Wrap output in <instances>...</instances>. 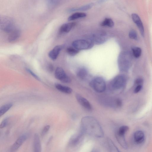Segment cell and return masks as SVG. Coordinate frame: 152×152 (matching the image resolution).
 I'll list each match as a JSON object with an SVG mask.
<instances>
[{
  "label": "cell",
  "mask_w": 152,
  "mask_h": 152,
  "mask_svg": "<svg viewBox=\"0 0 152 152\" xmlns=\"http://www.w3.org/2000/svg\"><path fill=\"white\" fill-rule=\"evenodd\" d=\"M85 133L98 138L104 136V132L98 122L94 118L86 117L81 121V129Z\"/></svg>",
  "instance_id": "obj_1"
},
{
  "label": "cell",
  "mask_w": 152,
  "mask_h": 152,
  "mask_svg": "<svg viewBox=\"0 0 152 152\" xmlns=\"http://www.w3.org/2000/svg\"><path fill=\"white\" fill-rule=\"evenodd\" d=\"M85 133L81 129L70 138L68 144V147L75 149L78 147L83 140Z\"/></svg>",
  "instance_id": "obj_2"
},
{
  "label": "cell",
  "mask_w": 152,
  "mask_h": 152,
  "mask_svg": "<svg viewBox=\"0 0 152 152\" xmlns=\"http://www.w3.org/2000/svg\"><path fill=\"white\" fill-rule=\"evenodd\" d=\"M13 20L9 17H3L0 20V28L4 32L10 33L15 28Z\"/></svg>",
  "instance_id": "obj_3"
},
{
  "label": "cell",
  "mask_w": 152,
  "mask_h": 152,
  "mask_svg": "<svg viewBox=\"0 0 152 152\" xmlns=\"http://www.w3.org/2000/svg\"><path fill=\"white\" fill-rule=\"evenodd\" d=\"M90 86L94 90L98 93L104 92L106 88L105 81L101 77H96L92 79L90 83Z\"/></svg>",
  "instance_id": "obj_4"
},
{
  "label": "cell",
  "mask_w": 152,
  "mask_h": 152,
  "mask_svg": "<svg viewBox=\"0 0 152 152\" xmlns=\"http://www.w3.org/2000/svg\"><path fill=\"white\" fill-rule=\"evenodd\" d=\"M73 47L78 50H86L91 48L94 45L92 40L78 39L72 43Z\"/></svg>",
  "instance_id": "obj_5"
},
{
  "label": "cell",
  "mask_w": 152,
  "mask_h": 152,
  "mask_svg": "<svg viewBox=\"0 0 152 152\" xmlns=\"http://www.w3.org/2000/svg\"><path fill=\"white\" fill-rule=\"evenodd\" d=\"M125 83L124 77L121 75L115 76L111 81L110 87L112 90H116L122 88Z\"/></svg>",
  "instance_id": "obj_6"
},
{
  "label": "cell",
  "mask_w": 152,
  "mask_h": 152,
  "mask_svg": "<svg viewBox=\"0 0 152 152\" xmlns=\"http://www.w3.org/2000/svg\"><path fill=\"white\" fill-rule=\"evenodd\" d=\"M55 76L56 78L64 83H69L71 81L70 78L61 67L56 68L55 72Z\"/></svg>",
  "instance_id": "obj_7"
},
{
  "label": "cell",
  "mask_w": 152,
  "mask_h": 152,
  "mask_svg": "<svg viewBox=\"0 0 152 152\" xmlns=\"http://www.w3.org/2000/svg\"><path fill=\"white\" fill-rule=\"evenodd\" d=\"M126 52L121 53L119 55L118 63L120 70L122 71L126 70L129 65L128 55Z\"/></svg>",
  "instance_id": "obj_8"
},
{
  "label": "cell",
  "mask_w": 152,
  "mask_h": 152,
  "mask_svg": "<svg viewBox=\"0 0 152 152\" xmlns=\"http://www.w3.org/2000/svg\"><path fill=\"white\" fill-rule=\"evenodd\" d=\"M28 138V135L26 134L20 136L11 145L10 149V152H16L25 141Z\"/></svg>",
  "instance_id": "obj_9"
},
{
  "label": "cell",
  "mask_w": 152,
  "mask_h": 152,
  "mask_svg": "<svg viewBox=\"0 0 152 152\" xmlns=\"http://www.w3.org/2000/svg\"><path fill=\"white\" fill-rule=\"evenodd\" d=\"M76 98L77 102L82 106L88 110H92V106L86 99L77 94L76 95Z\"/></svg>",
  "instance_id": "obj_10"
},
{
  "label": "cell",
  "mask_w": 152,
  "mask_h": 152,
  "mask_svg": "<svg viewBox=\"0 0 152 152\" xmlns=\"http://www.w3.org/2000/svg\"><path fill=\"white\" fill-rule=\"evenodd\" d=\"M132 19L134 23L138 27L141 34L144 36V28L142 21L138 15L133 13L132 15Z\"/></svg>",
  "instance_id": "obj_11"
},
{
  "label": "cell",
  "mask_w": 152,
  "mask_h": 152,
  "mask_svg": "<svg viewBox=\"0 0 152 152\" xmlns=\"http://www.w3.org/2000/svg\"><path fill=\"white\" fill-rule=\"evenodd\" d=\"M62 48V46L58 45L55 46L48 54L49 57L52 60H55L56 59Z\"/></svg>",
  "instance_id": "obj_12"
},
{
  "label": "cell",
  "mask_w": 152,
  "mask_h": 152,
  "mask_svg": "<svg viewBox=\"0 0 152 152\" xmlns=\"http://www.w3.org/2000/svg\"><path fill=\"white\" fill-rule=\"evenodd\" d=\"M41 147L39 137L37 133H35L33 139L34 152H41Z\"/></svg>",
  "instance_id": "obj_13"
},
{
  "label": "cell",
  "mask_w": 152,
  "mask_h": 152,
  "mask_svg": "<svg viewBox=\"0 0 152 152\" xmlns=\"http://www.w3.org/2000/svg\"><path fill=\"white\" fill-rule=\"evenodd\" d=\"M134 140L137 144H141L144 142L145 136L144 132L141 130L136 131L134 134Z\"/></svg>",
  "instance_id": "obj_14"
},
{
  "label": "cell",
  "mask_w": 152,
  "mask_h": 152,
  "mask_svg": "<svg viewBox=\"0 0 152 152\" xmlns=\"http://www.w3.org/2000/svg\"><path fill=\"white\" fill-rule=\"evenodd\" d=\"M20 34V30L18 28H15L9 33L8 38V41L10 42H14L19 38Z\"/></svg>",
  "instance_id": "obj_15"
},
{
  "label": "cell",
  "mask_w": 152,
  "mask_h": 152,
  "mask_svg": "<svg viewBox=\"0 0 152 152\" xmlns=\"http://www.w3.org/2000/svg\"><path fill=\"white\" fill-rule=\"evenodd\" d=\"M75 24V22L64 23L60 27L59 31L60 33H68L74 26Z\"/></svg>",
  "instance_id": "obj_16"
},
{
  "label": "cell",
  "mask_w": 152,
  "mask_h": 152,
  "mask_svg": "<svg viewBox=\"0 0 152 152\" xmlns=\"http://www.w3.org/2000/svg\"><path fill=\"white\" fill-rule=\"evenodd\" d=\"M115 135L117 140L120 145L124 149H127L128 147V145L124 135L120 134L116 132Z\"/></svg>",
  "instance_id": "obj_17"
},
{
  "label": "cell",
  "mask_w": 152,
  "mask_h": 152,
  "mask_svg": "<svg viewBox=\"0 0 152 152\" xmlns=\"http://www.w3.org/2000/svg\"><path fill=\"white\" fill-rule=\"evenodd\" d=\"M106 142L107 147L109 152H121L110 138H107Z\"/></svg>",
  "instance_id": "obj_18"
},
{
  "label": "cell",
  "mask_w": 152,
  "mask_h": 152,
  "mask_svg": "<svg viewBox=\"0 0 152 152\" xmlns=\"http://www.w3.org/2000/svg\"><path fill=\"white\" fill-rule=\"evenodd\" d=\"M93 39L96 43L100 44L103 43L106 41L107 37L105 34H101L94 35Z\"/></svg>",
  "instance_id": "obj_19"
},
{
  "label": "cell",
  "mask_w": 152,
  "mask_h": 152,
  "mask_svg": "<svg viewBox=\"0 0 152 152\" xmlns=\"http://www.w3.org/2000/svg\"><path fill=\"white\" fill-rule=\"evenodd\" d=\"M55 87L58 91L65 94H69L72 92V89L68 86L57 83L55 84Z\"/></svg>",
  "instance_id": "obj_20"
},
{
  "label": "cell",
  "mask_w": 152,
  "mask_h": 152,
  "mask_svg": "<svg viewBox=\"0 0 152 152\" xmlns=\"http://www.w3.org/2000/svg\"><path fill=\"white\" fill-rule=\"evenodd\" d=\"M76 74L78 77L83 79L87 76L88 75V71L85 68L81 67L77 70Z\"/></svg>",
  "instance_id": "obj_21"
},
{
  "label": "cell",
  "mask_w": 152,
  "mask_h": 152,
  "mask_svg": "<svg viewBox=\"0 0 152 152\" xmlns=\"http://www.w3.org/2000/svg\"><path fill=\"white\" fill-rule=\"evenodd\" d=\"M86 14L83 12H76L70 16L68 18L69 21H72L85 17Z\"/></svg>",
  "instance_id": "obj_22"
},
{
  "label": "cell",
  "mask_w": 152,
  "mask_h": 152,
  "mask_svg": "<svg viewBox=\"0 0 152 152\" xmlns=\"http://www.w3.org/2000/svg\"><path fill=\"white\" fill-rule=\"evenodd\" d=\"M12 103H9L2 106L0 108V116H1L7 111L12 106Z\"/></svg>",
  "instance_id": "obj_23"
},
{
  "label": "cell",
  "mask_w": 152,
  "mask_h": 152,
  "mask_svg": "<svg viewBox=\"0 0 152 152\" xmlns=\"http://www.w3.org/2000/svg\"><path fill=\"white\" fill-rule=\"evenodd\" d=\"M101 25L102 26L112 27L114 25V23L111 19L107 18L101 23Z\"/></svg>",
  "instance_id": "obj_24"
},
{
  "label": "cell",
  "mask_w": 152,
  "mask_h": 152,
  "mask_svg": "<svg viewBox=\"0 0 152 152\" xmlns=\"http://www.w3.org/2000/svg\"><path fill=\"white\" fill-rule=\"evenodd\" d=\"M94 5L92 3H90L87 5L83 6L78 8H73L70 10V11H84L90 9Z\"/></svg>",
  "instance_id": "obj_25"
},
{
  "label": "cell",
  "mask_w": 152,
  "mask_h": 152,
  "mask_svg": "<svg viewBox=\"0 0 152 152\" xmlns=\"http://www.w3.org/2000/svg\"><path fill=\"white\" fill-rule=\"evenodd\" d=\"M133 54L134 56L136 58H139L142 53L141 49L138 47H133L132 49Z\"/></svg>",
  "instance_id": "obj_26"
},
{
  "label": "cell",
  "mask_w": 152,
  "mask_h": 152,
  "mask_svg": "<svg viewBox=\"0 0 152 152\" xmlns=\"http://www.w3.org/2000/svg\"><path fill=\"white\" fill-rule=\"evenodd\" d=\"M66 51L69 55L73 56L77 54L79 52V50L73 47H70L67 48Z\"/></svg>",
  "instance_id": "obj_27"
},
{
  "label": "cell",
  "mask_w": 152,
  "mask_h": 152,
  "mask_svg": "<svg viewBox=\"0 0 152 152\" xmlns=\"http://www.w3.org/2000/svg\"><path fill=\"white\" fill-rule=\"evenodd\" d=\"M129 129V127L128 126L125 125L122 126L120 127L116 132L120 134L125 135Z\"/></svg>",
  "instance_id": "obj_28"
},
{
  "label": "cell",
  "mask_w": 152,
  "mask_h": 152,
  "mask_svg": "<svg viewBox=\"0 0 152 152\" xmlns=\"http://www.w3.org/2000/svg\"><path fill=\"white\" fill-rule=\"evenodd\" d=\"M58 1L49 0L47 1L48 7L50 8L55 7L58 3Z\"/></svg>",
  "instance_id": "obj_29"
},
{
  "label": "cell",
  "mask_w": 152,
  "mask_h": 152,
  "mask_svg": "<svg viewBox=\"0 0 152 152\" xmlns=\"http://www.w3.org/2000/svg\"><path fill=\"white\" fill-rule=\"evenodd\" d=\"M129 36L130 38L134 39L137 40V34L135 31L134 30H132L130 31L129 33Z\"/></svg>",
  "instance_id": "obj_30"
},
{
  "label": "cell",
  "mask_w": 152,
  "mask_h": 152,
  "mask_svg": "<svg viewBox=\"0 0 152 152\" xmlns=\"http://www.w3.org/2000/svg\"><path fill=\"white\" fill-rule=\"evenodd\" d=\"M50 127L49 125H47L44 126L41 132V134L42 136H44L47 133L50 129Z\"/></svg>",
  "instance_id": "obj_31"
},
{
  "label": "cell",
  "mask_w": 152,
  "mask_h": 152,
  "mask_svg": "<svg viewBox=\"0 0 152 152\" xmlns=\"http://www.w3.org/2000/svg\"><path fill=\"white\" fill-rule=\"evenodd\" d=\"M26 70L31 75L35 78L38 80H40L39 77L34 72H33L31 69L28 68H26Z\"/></svg>",
  "instance_id": "obj_32"
},
{
  "label": "cell",
  "mask_w": 152,
  "mask_h": 152,
  "mask_svg": "<svg viewBox=\"0 0 152 152\" xmlns=\"http://www.w3.org/2000/svg\"><path fill=\"white\" fill-rule=\"evenodd\" d=\"M8 121L7 118H4L1 122L0 125V128L1 129L5 127L7 125Z\"/></svg>",
  "instance_id": "obj_33"
},
{
  "label": "cell",
  "mask_w": 152,
  "mask_h": 152,
  "mask_svg": "<svg viewBox=\"0 0 152 152\" xmlns=\"http://www.w3.org/2000/svg\"><path fill=\"white\" fill-rule=\"evenodd\" d=\"M115 103L117 106L118 107H120L122 105V101L119 99H116Z\"/></svg>",
  "instance_id": "obj_34"
},
{
  "label": "cell",
  "mask_w": 152,
  "mask_h": 152,
  "mask_svg": "<svg viewBox=\"0 0 152 152\" xmlns=\"http://www.w3.org/2000/svg\"><path fill=\"white\" fill-rule=\"evenodd\" d=\"M142 86L141 85H138L135 88L134 92L135 93H137L139 92L141 89Z\"/></svg>",
  "instance_id": "obj_35"
},
{
  "label": "cell",
  "mask_w": 152,
  "mask_h": 152,
  "mask_svg": "<svg viewBox=\"0 0 152 152\" xmlns=\"http://www.w3.org/2000/svg\"><path fill=\"white\" fill-rule=\"evenodd\" d=\"M143 80L142 79L140 78H139L137 79L135 81V84H138V85H141V84L143 83Z\"/></svg>",
  "instance_id": "obj_36"
},
{
  "label": "cell",
  "mask_w": 152,
  "mask_h": 152,
  "mask_svg": "<svg viewBox=\"0 0 152 152\" xmlns=\"http://www.w3.org/2000/svg\"><path fill=\"white\" fill-rule=\"evenodd\" d=\"M48 69L50 72L53 71V65L51 64H50L48 66Z\"/></svg>",
  "instance_id": "obj_37"
},
{
  "label": "cell",
  "mask_w": 152,
  "mask_h": 152,
  "mask_svg": "<svg viewBox=\"0 0 152 152\" xmlns=\"http://www.w3.org/2000/svg\"><path fill=\"white\" fill-rule=\"evenodd\" d=\"M91 152H99V150L96 148H94L93 149Z\"/></svg>",
  "instance_id": "obj_38"
}]
</instances>
